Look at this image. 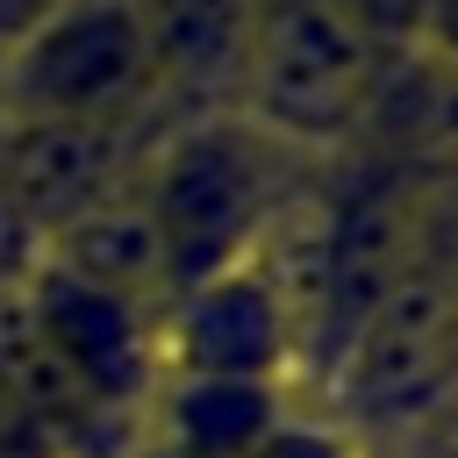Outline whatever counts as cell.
<instances>
[{
  "label": "cell",
  "instance_id": "cell-2",
  "mask_svg": "<svg viewBox=\"0 0 458 458\" xmlns=\"http://www.w3.org/2000/svg\"><path fill=\"white\" fill-rule=\"evenodd\" d=\"M236 93L243 122L265 129L279 150L344 143L379 93V50L329 0H258Z\"/></svg>",
  "mask_w": 458,
  "mask_h": 458
},
{
  "label": "cell",
  "instance_id": "cell-10",
  "mask_svg": "<svg viewBox=\"0 0 458 458\" xmlns=\"http://www.w3.org/2000/svg\"><path fill=\"white\" fill-rule=\"evenodd\" d=\"M36 258H43V236H36V229L21 222V208L0 193V301L36 272Z\"/></svg>",
  "mask_w": 458,
  "mask_h": 458
},
{
  "label": "cell",
  "instance_id": "cell-11",
  "mask_svg": "<svg viewBox=\"0 0 458 458\" xmlns=\"http://www.w3.org/2000/svg\"><path fill=\"white\" fill-rule=\"evenodd\" d=\"M250 458H358L351 437H329V429H308V422H279Z\"/></svg>",
  "mask_w": 458,
  "mask_h": 458
},
{
  "label": "cell",
  "instance_id": "cell-8",
  "mask_svg": "<svg viewBox=\"0 0 458 458\" xmlns=\"http://www.w3.org/2000/svg\"><path fill=\"white\" fill-rule=\"evenodd\" d=\"M129 7L150 36V57H157L165 86H186V93L236 86L258 0H129Z\"/></svg>",
  "mask_w": 458,
  "mask_h": 458
},
{
  "label": "cell",
  "instance_id": "cell-4",
  "mask_svg": "<svg viewBox=\"0 0 458 458\" xmlns=\"http://www.w3.org/2000/svg\"><path fill=\"white\" fill-rule=\"evenodd\" d=\"M165 372H215V379H272L286 386V365L301 358L293 308L265 265V243L236 258L229 272L172 293V315H157Z\"/></svg>",
  "mask_w": 458,
  "mask_h": 458
},
{
  "label": "cell",
  "instance_id": "cell-6",
  "mask_svg": "<svg viewBox=\"0 0 458 458\" xmlns=\"http://www.w3.org/2000/svg\"><path fill=\"white\" fill-rule=\"evenodd\" d=\"M122 136L129 129H107V122H7L0 193L50 243L57 229H72L79 215H93L122 193V172H129Z\"/></svg>",
  "mask_w": 458,
  "mask_h": 458
},
{
  "label": "cell",
  "instance_id": "cell-7",
  "mask_svg": "<svg viewBox=\"0 0 458 458\" xmlns=\"http://www.w3.org/2000/svg\"><path fill=\"white\" fill-rule=\"evenodd\" d=\"M165 444L179 458H250L286 422V386L272 379H215V372H172L165 394Z\"/></svg>",
  "mask_w": 458,
  "mask_h": 458
},
{
  "label": "cell",
  "instance_id": "cell-3",
  "mask_svg": "<svg viewBox=\"0 0 458 458\" xmlns=\"http://www.w3.org/2000/svg\"><path fill=\"white\" fill-rule=\"evenodd\" d=\"M157 57L129 0H64L43 29H29L14 50H0V100L7 122H107L129 129V114L157 93Z\"/></svg>",
  "mask_w": 458,
  "mask_h": 458
},
{
  "label": "cell",
  "instance_id": "cell-12",
  "mask_svg": "<svg viewBox=\"0 0 458 458\" xmlns=\"http://www.w3.org/2000/svg\"><path fill=\"white\" fill-rule=\"evenodd\" d=\"M64 0H0V50H14L29 29H43Z\"/></svg>",
  "mask_w": 458,
  "mask_h": 458
},
{
  "label": "cell",
  "instance_id": "cell-1",
  "mask_svg": "<svg viewBox=\"0 0 458 458\" xmlns=\"http://www.w3.org/2000/svg\"><path fill=\"white\" fill-rule=\"evenodd\" d=\"M143 222L157 236V265H165V301L229 272L236 258H250L272 222H279V143L265 129H250L243 114L222 122H193L186 136L165 143V157L143 179Z\"/></svg>",
  "mask_w": 458,
  "mask_h": 458
},
{
  "label": "cell",
  "instance_id": "cell-9",
  "mask_svg": "<svg viewBox=\"0 0 458 458\" xmlns=\"http://www.w3.org/2000/svg\"><path fill=\"white\" fill-rule=\"evenodd\" d=\"M379 57L386 50H422V43H437L444 36V14H451V0H329Z\"/></svg>",
  "mask_w": 458,
  "mask_h": 458
},
{
  "label": "cell",
  "instance_id": "cell-5",
  "mask_svg": "<svg viewBox=\"0 0 458 458\" xmlns=\"http://www.w3.org/2000/svg\"><path fill=\"white\" fill-rule=\"evenodd\" d=\"M451 386V293L429 272H394V286L351 329V408L372 429L422 422Z\"/></svg>",
  "mask_w": 458,
  "mask_h": 458
}]
</instances>
